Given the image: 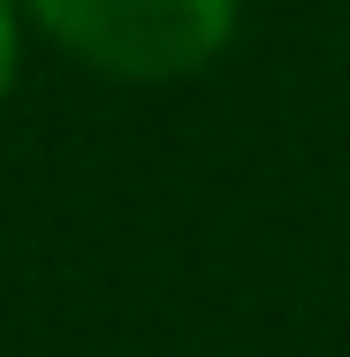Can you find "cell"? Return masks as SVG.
<instances>
[{"label":"cell","instance_id":"obj_1","mask_svg":"<svg viewBox=\"0 0 350 357\" xmlns=\"http://www.w3.org/2000/svg\"><path fill=\"white\" fill-rule=\"evenodd\" d=\"M31 15L115 84H183L236 38V0H31Z\"/></svg>","mask_w":350,"mask_h":357},{"label":"cell","instance_id":"obj_2","mask_svg":"<svg viewBox=\"0 0 350 357\" xmlns=\"http://www.w3.org/2000/svg\"><path fill=\"white\" fill-rule=\"evenodd\" d=\"M15 76H23V15L15 0H0V99L15 91Z\"/></svg>","mask_w":350,"mask_h":357}]
</instances>
